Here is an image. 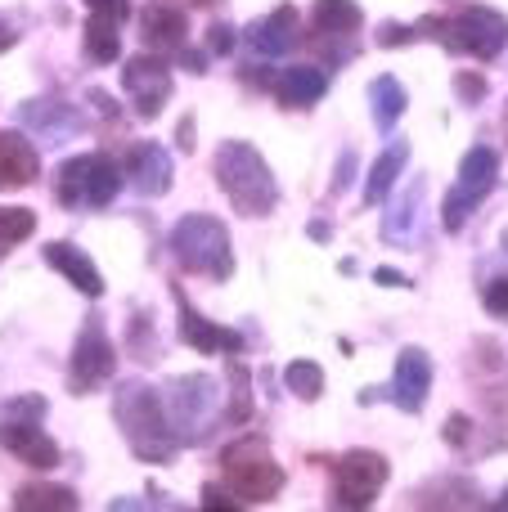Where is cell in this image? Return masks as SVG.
<instances>
[{
    "instance_id": "1",
    "label": "cell",
    "mask_w": 508,
    "mask_h": 512,
    "mask_svg": "<svg viewBox=\"0 0 508 512\" xmlns=\"http://www.w3.org/2000/svg\"><path fill=\"white\" fill-rule=\"evenodd\" d=\"M113 418L122 427L126 445L135 450V459L144 463H171L180 450L176 432L167 423V409H162V391L144 387V382H122L113 396Z\"/></svg>"
},
{
    "instance_id": "2",
    "label": "cell",
    "mask_w": 508,
    "mask_h": 512,
    "mask_svg": "<svg viewBox=\"0 0 508 512\" xmlns=\"http://www.w3.org/2000/svg\"><path fill=\"white\" fill-rule=\"evenodd\" d=\"M212 176L225 189L239 216H270L279 207V185L270 176L266 158L248 140H225L212 158Z\"/></svg>"
},
{
    "instance_id": "3",
    "label": "cell",
    "mask_w": 508,
    "mask_h": 512,
    "mask_svg": "<svg viewBox=\"0 0 508 512\" xmlns=\"http://www.w3.org/2000/svg\"><path fill=\"white\" fill-rule=\"evenodd\" d=\"M414 32L428 36V41H441L450 54H468V59H500L508 45V18L491 5H468L464 14L455 18H423L414 23Z\"/></svg>"
},
{
    "instance_id": "4",
    "label": "cell",
    "mask_w": 508,
    "mask_h": 512,
    "mask_svg": "<svg viewBox=\"0 0 508 512\" xmlns=\"http://www.w3.org/2000/svg\"><path fill=\"white\" fill-rule=\"evenodd\" d=\"M171 256L180 261V270L203 274L212 283H225L234 274V248L225 221L207 212H189L171 225Z\"/></svg>"
},
{
    "instance_id": "5",
    "label": "cell",
    "mask_w": 508,
    "mask_h": 512,
    "mask_svg": "<svg viewBox=\"0 0 508 512\" xmlns=\"http://www.w3.org/2000/svg\"><path fill=\"white\" fill-rule=\"evenodd\" d=\"M162 409H167V423L176 432L180 445H198L207 432L216 427V409H221V387L207 373H185V378H171L162 391Z\"/></svg>"
},
{
    "instance_id": "6",
    "label": "cell",
    "mask_w": 508,
    "mask_h": 512,
    "mask_svg": "<svg viewBox=\"0 0 508 512\" xmlns=\"http://www.w3.org/2000/svg\"><path fill=\"white\" fill-rule=\"evenodd\" d=\"M221 472H225V486L243 504H270L284 490V468L275 463V454H270V445L261 436H243V441L225 445Z\"/></svg>"
},
{
    "instance_id": "7",
    "label": "cell",
    "mask_w": 508,
    "mask_h": 512,
    "mask_svg": "<svg viewBox=\"0 0 508 512\" xmlns=\"http://www.w3.org/2000/svg\"><path fill=\"white\" fill-rule=\"evenodd\" d=\"M126 176L108 153H81L59 167V203L68 212H99L122 194Z\"/></svg>"
},
{
    "instance_id": "8",
    "label": "cell",
    "mask_w": 508,
    "mask_h": 512,
    "mask_svg": "<svg viewBox=\"0 0 508 512\" xmlns=\"http://www.w3.org/2000/svg\"><path fill=\"white\" fill-rule=\"evenodd\" d=\"M392 468L378 450H347L333 459V508H369L387 486Z\"/></svg>"
},
{
    "instance_id": "9",
    "label": "cell",
    "mask_w": 508,
    "mask_h": 512,
    "mask_svg": "<svg viewBox=\"0 0 508 512\" xmlns=\"http://www.w3.org/2000/svg\"><path fill=\"white\" fill-rule=\"evenodd\" d=\"M113 369H117V351H113V342H108L99 315H90L86 324H81L77 346H72V360H68L72 396H90V391H99L108 378H113Z\"/></svg>"
},
{
    "instance_id": "10",
    "label": "cell",
    "mask_w": 508,
    "mask_h": 512,
    "mask_svg": "<svg viewBox=\"0 0 508 512\" xmlns=\"http://www.w3.org/2000/svg\"><path fill=\"white\" fill-rule=\"evenodd\" d=\"M428 391H432V355L423 346H405L396 355V369L387 387L365 391V400H392L401 414H419L428 405Z\"/></svg>"
},
{
    "instance_id": "11",
    "label": "cell",
    "mask_w": 508,
    "mask_h": 512,
    "mask_svg": "<svg viewBox=\"0 0 508 512\" xmlns=\"http://www.w3.org/2000/svg\"><path fill=\"white\" fill-rule=\"evenodd\" d=\"M122 86H126V95L135 99V113H140L144 122H153L171 99V63L153 50L135 54V59L122 68Z\"/></svg>"
},
{
    "instance_id": "12",
    "label": "cell",
    "mask_w": 508,
    "mask_h": 512,
    "mask_svg": "<svg viewBox=\"0 0 508 512\" xmlns=\"http://www.w3.org/2000/svg\"><path fill=\"white\" fill-rule=\"evenodd\" d=\"M171 297H176V310H180V342L185 346H194V351H203V355H239L243 346H248V337H243L239 328L212 324L207 315H198L180 283L171 288Z\"/></svg>"
},
{
    "instance_id": "13",
    "label": "cell",
    "mask_w": 508,
    "mask_h": 512,
    "mask_svg": "<svg viewBox=\"0 0 508 512\" xmlns=\"http://www.w3.org/2000/svg\"><path fill=\"white\" fill-rule=\"evenodd\" d=\"M0 445H5L18 463H27V468H36V472L59 468V459H63L59 445L41 432L36 418H0Z\"/></svg>"
},
{
    "instance_id": "14",
    "label": "cell",
    "mask_w": 508,
    "mask_h": 512,
    "mask_svg": "<svg viewBox=\"0 0 508 512\" xmlns=\"http://www.w3.org/2000/svg\"><path fill=\"white\" fill-rule=\"evenodd\" d=\"M18 122L32 126L36 140H45V144H63L90 126L86 117H81L72 104H63V99H32V104L18 108Z\"/></svg>"
},
{
    "instance_id": "15",
    "label": "cell",
    "mask_w": 508,
    "mask_h": 512,
    "mask_svg": "<svg viewBox=\"0 0 508 512\" xmlns=\"http://www.w3.org/2000/svg\"><path fill=\"white\" fill-rule=\"evenodd\" d=\"M122 176L131 180V189L140 198H162L171 189V158H167V149L162 144H153V140H144V144H135L131 153H126V167H122Z\"/></svg>"
},
{
    "instance_id": "16",
    "label": "cell",
    "mask_w": 508,
    "mask_h": 512,
    "mask_svg": "<svg viewBox=\"0 0 508 512\" xmlns=\"http://www.w3.org/2000/svg\"><path fill=\"white\" fill-rule=\"evenodd\" d=\"M140 36L153 54H180L189 41V18L180 5H144Z\"/></svg>"
},
{
    "instance_id": "17",
    "label": "cell",
    "mask_w": 508,
    "mask_h": 512,
    "mask_svg": "<svg viewBox=\"0 0 508 512\" xmlns=\"http://www.w3.org/2000/svg\"><path fill=\"white\" fill-rule=\"evenodd\" d=\"M243 41L252 45V50L261 54V59H279V54H288L302 36H297V9L293 5H279L270 9L266 18H257V23H248V32H243Z\"/></svg>"
},
{
    "instance_id": "18",
    "label": "cell",
    "mask_w": 508,
    "mask_h": 512,
    "mask_svg": "<svg viewBox=\"0 0 508 512\" xmlns=\"http://www.w3.org/2000/svg\"><path fill=\"white\" fill-rule=\"evenodd\" d=\"M41 176V153L23 131H0V189H27Z\"/></svg>"
},
{
    "instance_id": "19",
    "label": "cell",
    "mask_w": 508,
    "mask_h": 512,
    "mask_svg": "<svg viewBox=\"0 0 508 512\" xmlns=\"http://www.w3.org/2000/svg\"><path fill=\"white\" fill-rule=\"evenodd\" d=\"M360 23H365V14H360L356 0H315L311 5V32L320 45L356 41Z\"/></svg>"
},
{
    "instance_id": "20",
    "label": "cell",
    "mask_w": 508,
    "mask_h": 512,
    "mask_svg": "<svg viewBox=\"0 0 508 512\" xmlns=\"http://www.w3.org/2000/svg\"><path fill=\"white\" fill-rule=\"evenodd\" d=\"M45 261H50L77 292H86V297H104V279H99L95 261H90L81 248H72V243H45Z\"/></svg>"
},
{
    "instance_id": "21",
    "label": "cell",
    "mask_w": 508,
    "mask_h": 512,
    "mask_svg": "<svg viewBox=\"0 0 508 512\" xmlns=\"http://www.w3.org/2000/svg\"><path fill=\"white\" fill-rule=\"evenodd\" d=\"M324 90H329V77H324L320 68H311V63H297V68H284L275 81V95L284 99V108H311L324 99Z\"/></svg>"
},
{
    "instance_id": "22",
    "label": "cell",
    "mask_w": 508,
    "mask_h": 512,
    "mask_svg": "<svg viewBox=\"0 0 508 512\" xmlns=\"http://www.w3.org/2000/svg\"><path fill=\"white\" fill-rule=\"evenodd\" d=\"M419 203H423V176H414L410 185H405V194H396L392 203H387V216H383V243H410V230L414 221H419Z\"/></svg>"
},
{
    "instance_id": "23",
    "label": "cell",
    "mask_w": 508,
    "mask_h": 512,
    "mask_svg": "<svg viewBox=\"0 0 508 512\" xmlns=\"http://www.w3.org/2000/svg\"><path fill=\"white\" fill-rule=\"evenodd\" d=\"M405 108H410V95H405V86L396 77H374L369 81V113H374V126L383 135L396 131V122L405 117Z\"/></svg>"
},
{
    "instance_id": "24",
    "label": "cell",
    "mask_w": 508,
    "mask_h": 512,
    "mask_svg": "<svg viewBox=\"0 0 508 512\" xmlns=\"http://www.w3.org/2000/svg\"><path fill=\"white\" fill-rule=\"evenodd\" d=\"M117 18L108 14H90L86 18V32H81V45H86V59L99 63V68H108V63L122 59V32H117Z\"/></svg>"
},
{
    "instance_id": "25",
    "label": "cell",
    "mask_w": 508,
    "mask_h": 512,
    "mask_svg": "<svg viewBox=\"0 0 508 512\" xmlns=\"http://www.w3.org/2000/svg\"><path fill=\"white\" fill-rule=\"evenodd\" d=\"M405 162H410V140H396L392 149L383 153V158L374 162V171H369V185H365V207H378L387 194L396 189V180H401Z\"/></svg>"
},
{
    "instance_id": "26",
    "label": "cell",
    "mask_w": 508,
    "mask_h": 512,
    "mask_svg": "<svg viewBox=\"0 0 508 512\" xmlns=\"http://www.w3.org/2000/svg\"><path fill=\"white\" fill-rule=\"evenodd\" d=\"M491 194H495V189H486V185H464V180H459V185L446 194V203H441V225H446V234H459V230H464L468 216H473Z\"/></svg>"
},
{
    "instance_id": "27",
    "label": "cell",
    "mask_w": 508,
    "mask_h": 512,
    "mask_svg": "<svg viewBox=\"0 0 508 512\" xmlns=\"http://www.w3.org/2000/svg\"><path fill=\"white\" fill-rule=\"evenodd\" d=\"M77 490H68V486H23L14 495V508L18 512H77Z\"/></svg>"
},
{
    "instance_id": "28",
    "label": "cell",
    "mask_w": 508,
    "mask_h": 512,
    "mask_svg": "<svg viewBox=\"0 0 508 512\" xmlns=\"http://www.w3.org/2000/svg\"><path fill=\"white\" fill-rule=\"evenodd\" d=\"M459 180H464V185H486V189H495V185H500V153L486 149V144L468 149L464 162H459Z\"/></svg>"
},
{
    "instance_id": "29",
    "label": "cell",
    "mask_w": 508,
    "mask_h": 512,
    "mask_svg": "<svg viewBox=\"0 0 508 512\" xmlns=\"http://www.w3.org/2000/svg\"><path fill=\"white\" fill-rule=\"evenodd\" d=\"M284 387L293 391L297 400H320L324 396V369L315 360H293L284 369Z\"/></svg>"
},
{
    "instance_id": "30",
    "label": "cell",
    "mask_w": 508,
    "mask_h": 512,
    "mask_svg": "<svg viewBox=\"0 0 508 512\" xmlns=\"http://www.w3.org/2000/svg\"><path fill=\"white\" fill-rule=\"evenodd\" d=\"M32 230H36V212H27V207H0V256L14 248V243H23Z\"/></svg>"
},
{
    "instance_id": "31",
    "label": "cell",
    "mask_w": 508,
    "mask_h": 512,
    "mask_svg": "<svg viewBox=\"0 0 508 512\" xmlns=\"http://www.w3.org/2000/svg\"><path fill=\"white\" fill-rule=\"evenodd\" d=\"M225 373H230V387H234V391H230V409H225V418H230V423H248L252 409H257V400H252V378L239 369V364H230Z\"/></svg>"
},
{
    "instance_id": "32",
    "label": "cell",
    "mask_w": 508,
    "mask_h": 512,
    "mask_svg": "<svg viewBox=\"0 0 508 512\" xmlns=\"http://www.w3.org/2000/svg\"><path fill=\"white\" fill-rule=\"evenodd\" d=\"M45 396H14V400H5V405H0V418H36V423H41L45 418Z\"/></svg>"
},
{
    "instance_id": "33",
    "label": "cell",
    "mask_w": 508,
    "mask_h": 512,
    "mask_svg": "<svg viewBox=\"0 0 508 512\" xmlns=\"http://www.w3.org/2000/svg\"><path fill=\"white\" fill-rule=\"evenodd\" d=\"M455 95L464 104H482L486 99V77L482 72H455Z\"/></svg>"
},
{
    "instance_id": "34",
    "label": "cell",
    "mask_w": 508,
    "mask_h": 512,
    "mask_svg": "<svg viewBox=\"0 0 508 512\" xmlns=\"http://www.w3.org/2000/svg\"><path fill=\"white\" fill-rule=\"evenodd\" d=\"M482 301H486V310H491L495 319H508V279H491V283H486Z\"/></svg>"
},
{
    "instance_id": "35",
    "label": "cell",
    "mask_w": 508,
    "mask_h": 512,
    "mask_svg": "<svg viewBox=\"0 0 508 512\" xmlns=\"http://www.w3.org/2000/svg\"><path fill=\"white\" fill-rule=\"evenodd\" d=\"M410 41H419V32L405 27V23H383L378 27V45H383V50H392V45H410Z\"/></svg>"
},
{
    "instance_id": "36",
    "label": "cell",
    "mask_w": 508,
    "mask_h": 512,
    "mask_svg": "<svg viewBox=\"0 0 508 512\" xmlns=\"http://www.w3.org/2000/svg\"><path fill=\"white\" fill-rule=\"evenodd\" d=\"M207 50H212V54H230L234 50V27L230 23H212V27H207Z\"/></svg>"
},
{
    "instance_id": "37",
    "label": "cell",
    "mask_w": 508,
    "mask_h": 512,
    "mask_svg": "<svg viewBox=\"0 0 508 512\" xmlns=\"http://www.w3.org/2000/svg\"><path fill=\"white\" fill-rule=\"evenodd\" d=\"M86 5H90V14H108V18H117V23L131 14V5H126V0H86Z\"/></svg>"
},
{
    "instance_id": "38",
    "label": "cell",
    "mask_w": 508,
    "mask_h": 512,
    "mask_svg": "<svg viewBox=\"0 0 508 512\" xmlns=\"http://www.w3.org/2000/svg\"><path fill=\"white\" fill-rule=\"evenodd\" d=\"M468 432H473V423H468L464 414H450V423H446V441L455 445V450H459V445L468 441Z\"/></svg>"
},
{
    "instance_id": "39",
    "label": "cell",
    "mask_w": 508,
    "mask_h": 512,
    "mask_svg": "<svg viewBox=\"0 0 508 512\" xmlns=\"http://www.w3.org/2000/svg\"><path fill=\"white\" fill-rule=\"evenodd\" d=\"M203 508H243V499H230L225 490L203 486Z\"/></svg>"
},
{
    "instance_id": "40",
    "label": "cell",
    "mask_w": 508,
    "mask_h": 512,
    "mask_svg": "<svg viewBox=\"0 0 508 512\" xmlns=\"http://www.w3.org/2000/svg\"><path fill=\"white\" fill-rule=\"evenodd\" d=\"M176 144H180V153H194V117H185L176 126Z\"/></svg>"
},
{
    "instance_id": "41",
    "label": "cell",
    "mask_w": 508,
    "mask_h": 512,
    "mask_svg": "<svg viewBox=\"0 0 508 512\" xmlns=\"http://www.w3.org/2000/svg\"><path fill=\"white\" fill-rule=\"evenodd\" d=\"M374 279L383 283V288H410V279H405L401 270H387V265H383V270H374Z\"/></svg>"
},
{
    "instance_id": "42",
    "label": "cell",
    "mask_w": 508,
    "mask_h": 512,
    "mask_svg": "<svg viewBox=\"0 0 508 512\" xmlns=\"http://www.w3.org/2000/svg\"><path fill=\"white\" fill-rule=\"evenodd\" d=\"M14 45H18V32L5 23V18H0V54H5V50H14Z\"/></svg>"
},
{
    "instance_id": "43",
    "label": "cell",
    "mask_w": 508,
    "mask_h": 512,
    "mask_svg": "<svg viewBox=\"0 0 508 512\" xmlns=\"http://www.w3.org/2000/svg\"><path fill=\"white\" fill-rule=\"evenodd\" d=\"M311 239L315 243H329L333 239V225L329 221H311Z\"/></svg>"
},
{
    "instance_id": "44",
    "label": "cell",
    "mask_w": 508,
    "mask_h": 512,
    "mask_svg": "<svg viewBox=\"0 0 508 512\" xmlns=\"http://www.w3.org/2000/svg\"><path fill=\"white\" fill-rule=\"evenodd\" d=\"M347 180H351V153L342 158V167H338V180H333V189H347Z\"/></svg>"
},
{
    "instance_id": "45",
    "label": "cell",
    "mask_w": 508,
    "mask_h": 512,
    "mask_svg": "<svg viewBox=\"0 0 508 512\" xmlns=\"http://www.w3.org/2000/svg\"><path fill=\"white\" fill-rule=\"evenodd\" d=\"M504 140H508V104H504Z\"/></svg>"
},
{
    "instance_id": "46",
    "label": "cell",
    "mask_w": 508,
    "mask_h": 512,
    "mask_svg": "<svg viewBox=\"0 0 508 512\" xmlns=\"http://www.w3.org/2000/svg\"><path fill=\"white\" fill-rule=\"evenodd\" d=\"M500 508H508V490H504V495H500Z\"/></svg>"
}]
</instances>
